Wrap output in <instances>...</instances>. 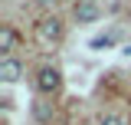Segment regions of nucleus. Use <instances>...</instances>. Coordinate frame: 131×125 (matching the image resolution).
I'll return each instance as SVG.
<instances>
[{
  "instance_id": "nucleus-2",
  "label": "nucleus",
  "mask_w": 131,
  "mask_h": 125,
  "mask_svg": "<svg viewBox=\"0 0 131 125\" xmlns=\"http://www.w3.org/2000/svg\"><path fill=\"white\" fill-rule=\"evenodd\" d=\"M59 86H62V73H59L56 66H43L39 76H36V89H39V92H56Z\"/></svg>"
},
{
  "instance_id": "nucleus-3",
  "label": "nucleus",
  "mask_w": 131,
  "mask_h": 125,
  "mask_svg": "<svg viewBox=\"0 0 131 125\" xmlns=\"http://www.w3.org/2000/svg\"><path fill=\"white\" fill-rule=\"evenodd\" d=\"M20 73H23V66H20L16 59H3L0 62V79H3V82H16Z\"/></svg>"
},
{
  "instance_id": "nucleus-5",
  "label": "nucleus",
  "mask_w": 131,
  "mask_h": 125,
  "mask_svg": "<svg viewBox=\"0 0 131 125\" xmlns=\"http://www.w3.org/2000/svg\"><path fill=\"white\" fill-rule=\"evenodd\" d=\"M13 43H16L13 26H3V30H0V53H10V49H13Z\"/></svg>"
},
{
  "instance_id": "nucleus-4",
  "label": "nucleus",
  "mask_w": 131,
  "mask_h": 125,
  "mask_svg": "<svg viewBox=\"0 0 131 125\" xmlns=\"http://www.w3.org/2000/svg\"><path fill=\"white\" fill-rule=\"evenodd\" d=\"M95 16H98V7L92 0H82L79 7H75V20H79V23H89V20H95Z\"/></svg>"
},
{
  "instance_id": "nucleus-9",
  "label": "nucleus",
  "mask_w": 131,
  "mask_h": 125,
  "mask_svg": "<svg viewBox=\"0 0 131 125\" xmlns=\"http://www.w3.org/2000/svg\"><path fill=\"white\" fill-rule=\"evenodd\" d=\"M39 3H52V0H39Z\"/></svg>"
},
{
  "instance_id": "nucleus-6",
  "label": "nucleus",
  "mask_w": 131,
  "mask_h": 125,
  "mask_svg": "<svg viewBox=\"0 0 131 125\" xmlns=\"http://www.w3.org/2000/svg\"><path fill=\"white\" fill-rule=\"evenodd\" d=\"M33 115H36V122H52V105L49 102H36L33 105Z\"/></svg>"
},
{
  "instance_id": "nucleus-8",
  "label": "nucleus",
  "mask_w": 131,
  "mask_h": 125,
  "mask_svg": "<svg viewBox=\"0 0 131 125\" xmlns=\"http://www.w3.org/2000/svg\"><path fill=\"white\" fill-rule=\"evenodd\" d=\"M102 125H125V122H121L118 115H108V119H105V122H102Z\"/></svg>"
},
{
  "instance_id": "nucleus-7",
  "label": "nucleus",
  "mask_w": 131,
  "mask_h": 125,
  "mask_svg": "<svg viewBox=\"0 0 131 125\" xmlns=\"http://www.w3.org/2000/svg\"><path fill=\"white\" fill-rule=\"evenodd\" d=\"M112 40H115V33H105V36H95V40H92L89 46H92V49H102V46H108Z\"/></svg>"
},
{
  "instance_id": "nucleus-1",
  "label": "nucleus",
  "mask_w": 131,
  "mask_h": 125,
  "mask_svg": "<svg viewBox=\"0 0 131 125\" xmlns=\"http://www.w3.org/2000/svg\"><path fill=\"white\" fill-rule=\"evenodd\" d=\"M59 36H62V23H59L56 16H46V20H39V23H36V40H39L43 46L56 43Z\"/></svg>"
}]
</instances>
